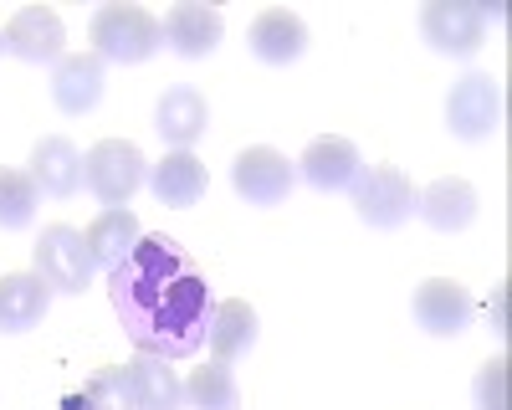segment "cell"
<instances>
[{"instance_id":"e0dca14e","label":"cell","mask_w":512,"mask_h":410,"mask_svg":"<svg viewBox=\"0 0 512 410\" xmlns=\"http://www.w3.org/2000/svg\"><path fill=\"white\" fill-rule=\"evenodd\" d=\"M123 369H128V395H134V410H185V380H180L175 359L134 354Z\"/></svg>"},{"instance_id":"4316f807","label":"cell","mask_w":512,"mask_h":410,"mask_svg":"<svg viewBox=\"0 0 512 410\" xmlns=\"http://www.w3.org/2000/svg\"><path fill=\"white\" fill-rule=\"evenodd\" d=\"M487 323H492V334H497V339L507 334V318H502V293H497V303L487 308Z\"/></svg>"},{"instance_id":"603a6c76","label":"cell","mask_w":512,"mask_h":410,"mask_svg":"<svg viewBox=\"0 0 512 410\" xmlns=\"http://www.w3.org/2000/svg\"><path fill=\"white\" fill-rule=\"evenodd\" d=\"M185 405H190V410H241V385H236V375H231V364L205 359L200 369H190Z\"/></svg>"},{"instance_id":"d6986e66","label":"cell","mask_w":512,"mask_h":410,"mask_svg":"<svg viewBox=\"0 0 512 410\" xmlns=\"http://www.w3.org/2000/svg\"><path fill=\"white\" fill-rule=\"evenodd\" d=\"M139 236H144V226H139V216L128 211V205H108V211H98V216L88 221V231H82L93 267H103V272L123 267L128 252L139 246Z\"/></svg>"},{"instance_id":"484cf974","label":"cell","mask_w":512,"mask_h":410,"mask_svg":"<svg viewBox=\"0 0 512 410\" xmlns=\"http://www.w3.org/2000/svg\"><path fill=\"white\" fill-rule=\"evenodd\" d=\"M472 405H477V410H507V359H502V354H492V359L477 369Z\"/></svg>"},{"instance_id":"3957f363","label":"cell","mask_w":512,"mask_h":410,"mask_svg":"<svg viewBox=\"0 0 512 410\" xmlns=\"http://www.w3.org/2000/svg\"><path fill=\"white\" fill-rule=\"evenodd\" d=\"M144 180H149V159L134 139H98L82 154V185L103 200V211L108 205H128Z\"/></svg>"},{"instance_id":"7c38bea8","label":"cell","mask_w":512,"mask_h":410,"mask_svg":"<svg viewBox=\"0 0 512 410\" xmlns=\"http://www.w3.org/2000/svg\"><path fill=\"white\" fill-rule=\"evenodd\" d=\"M292 164H297V175H303L313 190L333 195V190H349V185L359 180L364 154H359V144L344 139V134H323V139H313V144L303 149V159H292Z\"/></svg>"},{"instance_id":"ac0fdd59","label":"cell","mask_w":512,"mask_h":410,"mask_svg":"<svg viewBox=\"0 0 512 410\" xmlns=\"http://www.w3.org/2000/svg\"><path fill=\"white\" fill-rule=\"evenodd\" d=\"M210 175L205 164L190 154V149H169L159 164H149V190L159 205H169V211H190V205H200Z\"/></svg>"},{"instance_id":"52a82bcc","label":"cell","mask_w":512,"mask_h":410,"mask_svg":"<svg viewBox=\"0 0 512 410\" xmlns=\"http://www.w3.org/2000/svg\"><path fill=\"white\" fill-rule=\"evenodd\" d=\"M420 36L441 57H477L487 41L482 6H472V0H431V6H420Z\"/></svg>"},{"instance_id":"5bb4252c","label":"cell","mask_w":512,"mask_h":410,"mask_svg":"<svg viewBox=\"0 0 512 410\" xmlns=\"http://www.w3.org/2000/svg\"><path fill=\"white\" fill-rule=\"evenodd\" d=\"M31 185L41 195H52V200H72L82 190V149L67 139V134H47V139H36L31 149Z\"/></svg>"},{"instance_id":"277c9868","label":"cell","mask_w":512,"mask_h":410,"mask_svg":"<svg viewBox=\"0 0 512 410\" xmlns=\"http://www.w3.org/2000/svg\"><path fill=\"white\" fill-rule=\"evenodd\" d=\"M349 200L364 226L374 231H395L415 216L420 205V190L405 170H395V164H374V170H359V180L349 185Z\"/></svg>"},{"instance_id":"8992f818","label":"cell","mask_w":512,"mask_h":410,"mask_svg":"<svg viewBox=\"0 0 512 410\" xmlns=\"http://www.w3.org/2000/svg\"><path fill=\"white\" fill-rule=\"evenodd\" d=\"M446 123H451V134L466 139V144L492 139L502 129V88H497V77L492 72L456 77L451 93H446Z\"/></svg>"},{"instance_id":"6da1fadb","label":"cell","mask_w":512,"mask_h":410,"mask_svg":"<svg viewBox=\"0 0 512 410\" xmlns=\"http://www.w3.org/2000/svg\"><path fill=\"white\" fill-rule=\"evenodd\" d=\"M108 293L139 354L190 359L205 344L210 282L175 236H139L128 262L108 272Z\"/></svg>"},{"instance_id":"9c48e42d","label":"cell","mask_w":512,"mask_h":410,"mask_svg":"<svg viewBox=\"0 0 512 410\" xmlns=\"http://www.w3.org/2000/svg\"><path fill=\"white\" fill-rule=\"evenodd\" d=\"M410 308H415V323L425 328L431 339H456V334H466L472 328V293L456 282V277H425L420 287H415V298H410Z\"/></svg>"},{"instance_id":"cb8c5ba5","label":"cell","mask_w":512,"mask_h":410,"mask_svg":"<svg viewBox=\"0 0 512 410\" xmlns=\"http://www.w3.org/2000/svg\"><path fill=\"white\" fill-rule=\"evenodd\" d=\"M41 190L31 185L26 170H0V231H26L36 221Z\"/></svg>"},{"instance_id":"83f0119b","label":"cell","mask_w":512,"mask_h":410,"mask_svg":"<svg viewBox=\"0 0 512 410\" xmlns=\"http://www.w3.org/2000/svg\"><path fill=\"white\" fill-rule=\"evenodd\" d=\"M0 52H6V31H0Z\"/></svg>"},{"instance_id":"7402d4cb","label":"cell","mask_w":512,"mask_h":410,"mask_svg":"<svg viewBox=\"0 0 512 410\" xmlns=\"http://www.w3.org/2000/svg\"><path fill=\"white\" fill-rule=\"evenodd\" d=\"M52 308V287L36 272H6L0 277V334H26L47 318Z\"/></svg>"},{"instance_id":"44dd1931","label":"cell","mask_w":512,"mask_h":410,"mask_svg":"<svg viewBox=\"0 0 512 410\" xmlns=\"http://www.w3.org/2000/svg\"><path fill=\"white\" fill-rule=\"evenodd\" d=\"M205 344H210V359H241L251 354L256 344V308L246 298H226V303H210V318H205Z\"/></svg>"},{"instance_id":"8fae6325","label":"cell","mask_w":512,"mask_h":410,"mask_svg":"<svg viewBox=\"0 0 512 410\" xmlns=\"http://www.w3.org/2000/svg\"><path fill=\"white\" fill-rule=\"evenodd\" d=\"M159 31H164V47L175 52V57L200 62V57H210V52L221 47L226 21H221L216 6H200V0H180V6H169V11H164Z\"/></svg>"},{"instance_id":"ba28073f","label":"cell","mask_w":512,"mask_h":410,"mask_svg":"<svg viewBox=\"0 0 512 410\" xmlns=\"http://www.w3.org/2000/svg\"><path fill=\"white\" fill-rule=\"evenodd\" d=\"M231 185H236V195L246 200V205H282L287 195H292V185H297V164L287 159V154H277L272 144H251V149H241L236 154V164H231Z\"/></svg>"},{"instance_id":"2e32d148","label":"cell","mask_w":512,"mask_h":410,"mask_svg":"<svg viewBox=\"0 0 512 410\" xmlns=\"http://www.w3.org/2000/svg\"><path fill=\"white\" fill-rule=\"evenodd\" d=\"M251 57L256 62H267V67H287V62H297L308 52V26H303V16L297 11H287V6H272V11H262L251 21Z\"/></svg>"},{"instance_id":"ffe728a7","label":"cell","mask_w":512,"mask_h":410,"mask_svg":"<svg viewBox=\"0 0 512 410\" xmlns=\"http://www.w3.org/2000/svg\"><path fill=\"white\" fill-rule=\"evenodd\" d=\"M154 129H159V139H164L169 149H190L195 139H205V129H210V103H205V93H195V88H169V93L159 98V108H154Z\"/></svg>"},{"instance_id":"9a60e30c","label":"cell","mask_w":512,"mask_h":410,"mask_svg":"<svg viewBox=\"0 0 512 410\" xmlns=\"http://www.w3.org/2000/svg\"><path fill=\"white\" fill-rule=\"evenodd\" d=\"M103 98V57L93 52H62V62L52 67V103L67 118L93 113Z\"/></svg>"},{"instance_id":"5b68a950","label":"cell","mask_w":512,"mask_h":410,"mask_svg":"<svg viewBox=\"0 0 512 410\" xmlns=\"http://www.w3.org/2000/svg\"><path fill=\"white\" fill-rule=\"evenodd\" d=\"M36 277L52 287V293H88L93 287V257H88V241H82V231L77 226H67V221H52V226H41V236H36Z\"/></svg>"},{"instance_id":"7a4b0ae2","label":"cell","mask_w":512,"mask_h":410,"mask_svg":"<svg viewBox=\"0 0 512 410\" xmlns=\"http://www.w3.org/2000/svg\"><path fill=\"white\" fill-rule=\"evenodd\" d=\"M88 36H93V57L118 62V67L149 62V57L164 47L159 16H149L144 6H98Z\"/></svg>"},{"instance_id":"d4e9b609","label":"cell","mask_w":512,"mask_h":410,"mask_svg":"<svg viewBox=\"0 0 512 410\" xmlns=\"http://www.w3.org/2000/svg\"><path fill=\"white\" fill-rule=\"evenodd\" d=\"M72 410H134V395H128V369L123 364H103L98 375L82 385Z\"/></svg>"},{"instance_id":"30bf717a","label":"cell","mask_w":512,"mask_h":410,"mask_svg":"<svg viewBox=\"0 0 512 410\" xmlns=\"http://www.w3.org/2000/svg\"><path fill=\"white\" fill-rule=\"evenodd\" d=\"M6 52L11 57H21V62H62V47H67V26H62V16L52 11V6H21L6 26Z\"/></svg>"},{"instance_id":"4fadbf2b","label":"cell","mask_w":512,"mask_h":410,"mask_svg":"<svg viewBox=\"0 0 512 410\" xmlns=\"http://www.w3.org/2000/svg\"><path fill=\"white\" fill-rule=\"evenodd\" d=\"M415 211L425 216V226H431V231L456 236V231H466V226L477 221L482 195H477V185H472V180H461V175H441L436 185H425V190H420V205H415Z\"/></svg>"}]
</instances>
